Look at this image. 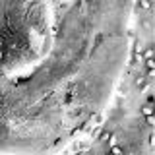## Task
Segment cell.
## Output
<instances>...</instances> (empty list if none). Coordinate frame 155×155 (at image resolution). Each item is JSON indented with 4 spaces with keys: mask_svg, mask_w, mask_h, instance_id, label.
<instances>
[{
    "mask_svg": "<svg viewBox=\"0 0 155 155\" xmlns=\"http://www.w3.org/2000/svg\"><path fill=\"white\" fill-rule=\"evenodd\" d=\"M147 2H153V0H147Z\"/></svg>",
    "mask_w": 155,
    "mask_h": 155,
    "instance_id": "obj_7",
    "label": "cell"
},
{
    "mask_svg": "<svg viewBox=\"0 0 155 155\" xmlns=\"http://www.w3.org/2000/svg\"><path fill=\"white\" fill-rule=\"evenodd\" d=\"M145 116H147V118H145V120H147V124H149V126H153V124H155V118H153V114H145Z\"/></svg>",
    "mask_w": 155,
    "mask_h": 155,
    "instance_id": "obj_3",
    "label": "cell"
},
{
    "mask_svg": "<svg viewBox=\"0 0 155 155\" xmlns=\"http://www.w3.org/2000/svg\"><path fill=\"white\" fill-rule=\"evenodd\" d=\"M140 4H141V8H149L151 6V2H147V0H140Z\"/></svg>",
    "mask_w": 155,
    "mask_h": 155,
    "instance_id": "obj_5",
    "label": "cell"
},
{
    "mask_svg": "<svg viewBox=\"0 0 155 155\" xmlns=\"http://www.w3.org/2000/svg\"><path fill=\"white\" fill-rule=\"evenodd\" d=\"M145 58H153V49H147V52H145Z\"/></svg>",
    "mask_w": 155,
    "mask_h": 155,
    "instance_id": "obj_6",
    "label": "cell"
},
{
    "mask_svg": "<svg viewBox=\"0 0 155 155\" xmlns=\"http://www.w3.org/2000/svg\"><path fill=\"white\" fill-rule=\"evenodd\" d=\"M143 114H153V107H151V101L143 105Z\"/></svg>",
    "mask_w": 155,
    "mask_h": 155,
    "instance_id": "obj_1",
    "label": "cell"
},
{
    "mask_svg": "<svg viewBox=\"0 0 155 155\" xmlns=\"http://www.w3.org/2000/svg\"><path fill=\"white\" fill-rule=\"evenodd\" d=\"M111 151H112L114 155H120V153H122V149H120V147H116V145H112V147H111Z\"/></svg>",
    "mask_w": 155,
    "mask_h": 155,
    "instance_id": "obj_4",
    "label": "cell"
},
{
    "mask_svg": "<svg viewBox=\"0 0 155 155\" xmlns=\"http://www.w3.org/2000/svg\"><path fill=\"white\" fill-rule=\"evenodd\" d=\"M145 66H147V70H153L155 60H153V58H145Z\"/></svg>",
    "mask_w": 155,
    "mask_h": 155,
    "instance_id": "obj_2",
    "label": "cell"
}]
</instances>
